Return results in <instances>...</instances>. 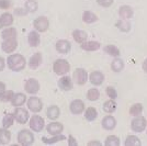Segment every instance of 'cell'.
Masks as SVG:
<instances>
[{
  "label": "cell",
  "instance_id": "cell-24",
  "mask_svg": "<svg viewBox=\"0 0 147 146\" xmlns=\"http://www.w3.org/2000/svg\"><path fill=\"white\" fill-rule=\"evenodd\" d=\"M61 114V110L57 105H51L46 110V116L51 120H56Z\"/></svg>",
  "mask_w": 147,
  "mask_h": 146
},
{
  "label": "cell",
  "instance_id": "cell-17",
  "mask_svg": "<svg viewBox=\"0 0 147 146\" xmlns=\"http://www.w3.org/2000/svg\"><path fill=\"white\" fill-rule=\"evenodd\" d=\"M58 87L63 91H69L73 88V79L69 76H64L58 80Z\"/></svg>",
  "mask_w": 147,
  "mask_h": 146
},
{
  "label": "cell",
  "instance_id": "cell-47",
  "mask_svg": "<svg viewBox=\"0 0 147 146\" xmlns=\"http://www.w3.org/2000/svg\"><path fill=\"white\" fill-rule=\"evenodd\" d=\"M5 66H6V61L2 57H0V72H2L5 69Z\"/></svg>",
  "mask_w": 147,
  "mask_h": 146
},
{
  "label": "cell",
  "instance_id": "cell-46",
  "mask_svg": "<svg viewBox=\"0 0 147 146\" xmlns=\"http://www.w3.org/2000/svg\"><path fill=\"white\" fill-rule=\"evenodd\" d=\"M68 145L69 146H77L78 145L77 141H76V139L74 137L73 135H69V136H68Z\"/></svg>",
  "mask_w": 147,
  "mask_h": 146
},
{
  "label": "cell",
  "instance_id": "cell-13",
  "mask_svg": "<svg viewBox=\"0 0 147 146\" xmlns=\"http://www.w3.org/2000/svg\"><path fill=\"white\" fill-rule=\"evenodd\" d=\"M56 51L61 54H68L71 49V45L67 40H58L55 44Z\"/></svg>",
  "mask_w": 147,
  "mask_h": 146
},
{
  "label": "cell",
  "instance_id": "cell-42",
  "mask_svg": "<svg viewBox=\"0 0 147 146\" xmlns=\"http://www.w3.org/2000/svg\"><path fill=\"white\" fill-rule=\"evenodd\" d=\"M105 92H107V95L109 96L110 99H117V92L115 90V88H113V87H108L107 89H105Z\"/></svg>",
  "mask_w": 147,
  "mask_h": 146
},
{
  "label": "cell",
  "instance_id": "cell-40",
  "mask_svg": "<svg viewBox=\"0 0 147 146\" xmlns=\"http://www.w3.org/2000/svg\"><path fill=\"white\" fill-rule=\"evenodd\" d=\"M142 111H143V105L141 103H135L131 107L129 114L133 116H138L140 114H142Z\"/></svg>",
  "mask_w": 147,
  "mask_h": 146
},
{
  "label": "cell",
  "instance_id": "cell-32",
  "mask_svg": "<svg viewBox=\"0 0 147 146\" xmlns=\"http://www.w3.org/2000/svg\"><path fill=\"white\" fill-rule=\"evenodd\" d=\"M111 68H112L113 72L120 73V72H122L123 68H124V63H123V61L121 58H115V59H113L112 63H111Z\"/></svg>",
  "mask_w": 147,
  "mask_h": 146
},
{
  "label": "cell",
  "instance_id": "cell-8",
  "mask_svg": "<svg viewBox=\"0 0 147 146\" xmlns=\"http://www.w3.org/2000/svg\"><path fill=\"white\" fill-rule=\"evenodd\" d=\"M33 26L37 32H41V33L45 32V31H47L49 26V19L46 17H38L33 21Z\"/></svg>",
  "mask_w": 147,
  "mask_h": 146
},
{
  "label": "cell",
  "instance_id": "cell-34",
  "mask_svg": "<svg viewBox=\"0 0 147 146\" xmlns=\"http://www.w3.org/2000/svg\"><path fill=\"white\" fill-rule=\"evenodd\" d=\"M125 145L126 146H141L142 143L140 139L134 135H129L125 140Z\"/></svg>",
  "mask_w": 147,
  "mask_h": 146
},
{
  "label": "cell",
  "instance_id": "cell-29",
  "mask_svg": "<svg viewBox=\"0 0 147 146\" xmlns=\"http://www.w3.org/2000/svg\"><path fill=\"white\" fill-rule=\"evenodd\" d=\"M82 20H84V22H86L88 24H91V23H94L96 21H98V17L96 13L91 12V11H85L82 14Z\"/></svg>",
  "mask_w": 147,
  "mask_h": 146
},
{
  "label": "cell",
  "instance_id": "cell-30",
  "mask_svg": "<svg viewBox=\"0 0 147 146\" xmlns=\"http://www.w3.org/2000/svg\"><path fill=\"white\" fill-rule=\"evenodd\" d=\"M16 121V119H14V116H13V113H8L6 116H3V119H2V128H11L13 125V123Z\"/></svg>",
  "mask_w": 147,
  "mask_h": 146
},
{
  "label": "cell",
  "instance_id": "cell-44",
  "mask_svg": "<svg viewBox=\"0 0 147 146\" xmlns=\"http://www.w3.org/2000/svg\"><path fill=\"white\" fill-rule=\"evenodd\" d=\"M98 5H100L101 7H104V8H108L110 7L112 3H113V0H97Z\"/></svg>",
  "mask_w": 147,
  "mask_h": 146
},
{
  "label": "cell",
  "instance_id": "cell-41",
  "mask_svg": "<svg viewBox=\"0 0 147 146\" xmlns=\"http://www.w3.org/2000/svg\"><path fill=\"white\" fill-rule=\"evenodd\" d=\"M117 28L119 30L122 31V32H127L131 29V24H129L126 20L122 19V20H120V21L117 22Z\"/></svg>",
  "mask_w": 147,
  "mask_h": 146
},
{
  "label": "cell",
  "instance_id": "cell-9",
  "mask_svg": "<svg viewBox=\"0 0 147 146\" xmlns=\"http://www.w3.org/2000/svg\"><path fill=\"white\" fill-rule=\"evenodd\" d=\"M25 91L30 95H35L40 90V82L35 78H30L25 81L24 84Z\"/></svg>",
  "mask_w": 147,
  "mask_h": 146
},
{
  "label": "cell",
  "instance_id": "cell-16",
  "mask_svg": "<svg viewBox=\"0 0 147 146\" xmlns=\"http://www.w3.org/2000/svg\"><path fill=\"white\" fill-rule=\"evenodd\" d=\"M89 81L94 86L102 85L104 81V75L101 73V72H98V70L92 72V73L89 75Z\"/></svg>",
  "mask_w": 147,
  "mask_h": 146
},
{
  "label": "cell",
  "instance_id": "cell-12",
  "mask_svg": "<svg viewBox=\"0 0 147 146\" xmlns=\"http://www.w3.org/2000/svg\"><path fill=\"white\" fill-rule=\"evenodd\" d=\"M69 109L73 114H81L85 111V103H84V101H81L79 99H76V100L71 101Z\"/></svg>",
  "mask_w": 147,
  "mask_h": 146
},
{
  "label": "cell",
  "instance_id": "cell-27",
  "mask_svg": "<svg viewBox=\"0 0 147 146\" xmlns=\"http://www.w3.org/2000/svg\"><path fill=\"white\" fill-rule=\"evenodd\" d=\"M17 30L14 28H7L2 31L1 33V37L2 40H10V39H17Z\"/></svg>",
  "mask_w": 147,
  "mask_h": 146
},
{
  "label": "cell",
  "instance_id": "cell-14",
  "mask_svg": "<svg viewBox=\"0 0 147 146\" xmlns=\"http://www.w3.org/2000/svg\"><path fill=\"white\" fill-rule=\"evenodd\" d=\"M42 62H43L42 54L38 53V52L34 53L30 57V59H29V67H30L31 69H36V68H38V67L41 66Z\"/></svg>",
  "mask_w": 147,
  "mask_h": 146
},
{
  "label": "cell",
  "instance_id": "cell-3",
  "mask_svg": "<svg viewBox=\"0 0 147 146\" xmlns=\"http://www.w3.org/2000/svg\"><path fill=\"white\" fill-rule=\"evenodd\" d=\"M53 70L56 75L64 76L70 70V65L66 59H56L53 64Z\"/></svg>",
  "mask_w": 147,
  "mask_h": 146
},
{
  "label": "cell",
  "instance_id": "cell-6",
  "mask_svg": "<svg viewBox=\"0 0 147 146\" xmlns=\"http://www.w3.org/2000/svg\"><path fill=\"white\" fill-rule=\"evenodd\" d=\"M26 104H28V109L34 113H38L43 109V102L37 97H30L26 100Z\"/></svg>",
  "mask_w": 147,
  "mask_h": 146
},
{
  "label": "cell",
  "instance_id": "cell-19",
  "mask_svg": "<svg viewBox=\"0 0 147 146\" xmlns=\"http://www.w3.org/2000/svg\"><path fill=\"white\" fill-rule=\"evenodd\" d=\"M101 46V44L97 41H86V42L81 43L80 44V47L87 51V52H93V51H98Z\"/></svg>",
  "mask_w": 147,
  "mask_h": 146
},
{
  "label": "cell",
  "instance_id": "cell-4",
  "mask_svg": "<svg viewBox=\"0 0 147 146\" xmlns=\"http://www.w3.org/2000/svg\"><path fill=\"white\" fill-rule=\"evenodd\" d=\"M13 116H14V119L16 121L20 123V124H25L29 121V111L22 107H17L14 112H13Z\"/></svg>",
  "mask_w": 147,
  "mask_h": 146
},
{
  "label": "cell",
  "instance_id": "cell-37",
  "mask_svg": "<svg viewBox=\"0 0 147 146\" xmlns=\"http://www.w3.org/2000/svg\"><path fill=\"white\" fill-rule=\"evenodd\" d=\"M99 97H100V92L96 88H91L87 92V99L90 100V101H96L99 99Z\"/></svg>",
  "mask_w": 147,
  "mask_h": 146
},
{
  "label": "cell",
  "instance_id": "cell-1",
  "mask_svg": "<svg viewBox=\"0 0 147 146\" xmlns=\"http://www.w3.org/2000/svg\"><path fill=\"white\" fill-rule=\"evenodd\" d=\"M7 64L8 67L13 72H21L25 68L26 61L24 56H22L21 54H11L7 58Z\"/></svg>",
  "mask_w": 147,
  "mask_h": 146
},
{
  "label": "cell",
  "instance_id": "cell-38",
  "mask_svg": "<svg viewBox=\"0 0 147 146\" xmlns=\"http://www.w3.org/2000/svg\"><path fill=\"white\" fill-rule=\"evenodd\" d=\"M13 96H14V92L12 90H5L0 95V101H2V102H9L10 101L11 102Z\"/></svg>",
  "mask_w": 147,
  "mask_h": 146
},
{
  "label": "cell",
  "instance_id": "cell-35",
  "mask_svg": "<svg viewBox=\"0 0 147 146\" xmlns=\"http://www.w3.org/2000/svg\"><path fill=\"white\" fill-rule=\"evenodd\" d=\"M104 52L107 53V54L111 55V56H114V57H117V56H120V49H117L115 45H107V46H104Z\"/></svg>",
  "mask_w": 147,
  "mask_h": 146
},
{
  "label": "cell",
  "instance_id": "cell-45",
  "mask_svg": "<svg viewBox=\"0 0 147 146\" xmlns=\"http://www.w3.org/2000/svg\"><path fill=\"white\" fill-rule=\"evenodd\" d=\"M14 13H16L17 16H21V17H23V16H26V14H28V11H26L25 9L17 8V9H14Z\"/></svg>",
  "mask_w": 147,
  "mask_h": 146
},
{
  "label": "cell",
  "instance_id": "cell-10",
  "mask_svg": "<svg viewBox=\"0 0 147 146\" xmlns=\"http://www.w3.org/2000/svg\"><path fill=\"white\" fill-rule=\"evenodd\" d=\"M18 47V42H17V39H10V40H3V42L1 44V49L7 53V54H10L13 53Z\"/></svg>",
  "mask_w": 147,
  "mask_h": 146
},
{
  "label": "cell",
  "instance_id": "cell-11",
  "mask_svg": "<svg viewBox=\"0 0 147 146\" xmlns=\"http://www.w3.org/2000/svg\"><path fill=\"white\" fill-rule=\"evenodd\" d=\"M146 119L143 116H137L132 121V130L135 132H143L146 128Z\"/></svg>",
  "mask_w": 147,
  "mask_h": 146
},
{
  "label": "cell",
  "instance_id": "cell-50",
  "mask_svg": "<svg viewBox=\"0 0 147 146\" xmlns=\"http://www.w3.org/2000/svg\"><path fill=\"white\" fill-rule=\"evenodd\" d=\"M143 69L147 73V58L144 61V63H143Z\"/></svg>",
  "mask_w": 147,
  "mask_h": 146
},
{
  "label": "cell",
  "instance_id": "cell-25",
  "mask_svg": "<svg viewBox=\"0 0 147 146\" xmlns=\"http://www.w3.org/2000/svg\"><path fill=\"white\" fill-rule=\"evenodd\" d=\"M119 14L120 17L124 20H127L133 17V9L129 6H122L119 10Z\"/></svg>",
  "mask_w": 147,
  "mask_h": 146
},
{
  "label": "cell",
  "instance_id": "cell-18",
  "mask_svg": "<svg viewBox=\"0 0 147 146\" xmlns=\"http://www.w3.org/2000/svg\"><path fill=\"white\" fill-rule=\"evenodd\" d=\"M101 124H102V128H103L104 130L112 131L113 128L117 126V121H115V119L112 116H107L102 119Z\"/></svg>",
  "mask_w": 147,
  "mask_h": 146
},
{
  "label": "cell",
  "instance_id": "cell-49",
  "mask_svg": "<svg viewBox=\"0 0 147 146\" xmlns=\"http://www.w3.org/2000/svg\"><path fill=\"white\" fill-rule=\"evenodd\" d=\"M91 145L101 146V143H100V142H97V141H92V142H89V143H88V146H91Z\"/></svg>",
  "mask_w": 147,
  "mask_h": 146
},
{
  "label": "cell",
  "instance_id": "cell-36",
  "mask_svg": "<svg viewBox=\"0 0 147 146\" xmlns=\"http://www.w3.org/2000/svg\"><path fill=\"white\" fill-rule=\"evenodd\" d=\"M105 146H119L120 145V139L115 135H110L107 137V140L104 142Z\"/></svg>",
  "mask_w": 147,
  "mask_h": 146
},
{
  "label": "cell",
  "instance_id": "cell-23",
  "mask_svg": "<svg viewBox=\"0 0 147 146\" xmlns=\"http://www.w3.org/2000/svg\"><path fill=\"white\" fill-rule=\"evenodd\" d=\"M66 140V136L65 135H63V134H57V135H52V137H45L43 136L42 137V142H43L44 144H46V145H52V144H55L57 142H61V141H64Z\"/></svg>",
  "mask_w": 147,
  "mask_h": 146
},
{
  "label": "cell",
  "instance_id": "cell-48",
  "mask_svg": "<svg viewBox=\"0 0 147 146\" xmlns=\"http://www.w3.org/2000/svg\"><path fill=\"white\" fill-rule=\"evenodd\" d=\"M5 90H6V84L2 82V81H0V95L5 91Z\"/></svg>",
  "mask_w": 147,
  "mask_h": 146
},
{
  "label": "cell",
  "instance_id": "cell-51",
  "mask_svg": "<svg viewBox=\"0 0 147 146\" xmlns=\"http://www.w3.org/2000/svg\"><path fill=\"white\" fill-rule=\"evenodd\" d=\"M2 29V23H1V21H0V30Z\"/></svg>",
  "mask_w": 147,
  "mask_h": 146
},
{
  "label": "cell",
  "instance_id": "cell-28",
  "mask_svg": "<svg viewBox=\"0 0 147 146\" xmlns=\"http://www.w3.org/2000/svg\"><path fill=\"white\" fill-rule=\"evenodd\" d=\"M0 21L2 23V26H10V25H12L14 18L11 13L5 12L0 16Z\"/></svg>",
  "mask_w": 147,
  "mask_h": 146
},
{
  "label": "cell",
  "instance_id": "cell-31",
  "mask_svg": "<svg viewBox=\"0 0 147 146\" xmlns=\"http://www.w3.org/2000/svg\"><path fill=\"white\" fill-rule=\"evenodd\" d=\"M97 116H98V111L96 110V108H93V107H90V108H88L85 111V118H86L87 121L89 122L94 121L97 119Z\"/></svg>",
  "mask_w": 147,
  "mask_h": 146
},
{
  "label": "cell",
  "instance_id": "cell-2",
  "mask_svg": "<svg viewBox=\"0 0 147 146\" xmlns=\"http://www.w3.org/2000/svg\"><path fill=\"white\" fill-rule=\"evenodd\" d=\"M19 144L23 146H30L34 143V135L30 130H21L17 135Z\"/></svg>",
  "mask_w": 147,
  "mask_h": 146
},
{
  "label": "cell",
  "instance_id": "cell-26",
  "mask_svg": "<svg viewBox=\"0 0 147 146\" xmlns=\"http://www.w3.org/2000/svg\"><path fill=\"white\" fill-rule=\"evenodd\" d=\"M73 37H74V40H75L76 42L79 43V44H81V43L86 42L88 35H87V33L85 32V31L75 30L73 32Z\"/></svg>",
  "mask_w": 147,
  "mask_h": 146
},
{
  "label": "cell",
  "instance_id": "cell-21",
  "mask_svg": "<svg viewBox=\"0 0 147 146\" xmlns=\"http://www.w3.org/2000/svg\"><path fill=\"white\" fill-rule=\"evenodd\" d=\"M26 102V96L22 92H18V93H14L12 100H11V103L13 107H22L23 104Z\"/></svg>",
  "mask_w": 147,
  "mask_h": 146
},
{
  "label": "cell",
  "instance_id": "cell-20",
  "mask_svg": "<svg viewBox=\"0 0 147 146\" xmlns=\"http://www.w3.org/2000/svg\"><path fill=\"white\" fill-rule=\"evenodd\" d=\"M28 42L30 44V46L32 47H36L40 45V42H41V37H40V34L37 31H31L28 35Z\"/></svg>",
  "mask_w": 147,
  "mask_h": 146
},
{
  "label": "cell",
  "instance_id": "cell-33",
  "mask_svg": "<svg viewBox=\"0 0 147 146\" xmlns=\"http://www.w3.org/2000/svg\"><path fill=\"white\" fill-rule=\"evenodd\" d=\"M103 110L104 112H107V113H113L115 110H117V103H115V101L113 100V99H111V100H108V101H105L103 104Z\"/></svg>",
  "mask_w": 147,
  "mask_h": 146
},
{
  "label": "cell",
  "instance_id": "cell-5",
  "mask_svg": "<svg viewBox=\"0 0 147 146\" xmlns=\"http://www.w3.org/2000/svg\"><path fill=\"white\" fill-rule=\"evenodd\" d=\"M29 125H30V128L32 131H34V132H41L44 128L45 122H44V119L42 116H37V114H34V116L30 119Z\"/></svg>",
  "mask_w": 147,
  "mask_h": 146
},
{
  "label": "cell",
  "instance_id": "cell-15",
  "mask_svg": "<svg viewBox=\"0 0 147 146\" xmlns=\"http://www.w3.org/2000/svg\"><path fill=\"white\" fill-rule=\"evenodd\" d=\"M63 130H64V125L61 123H59V122H52V123L47 124V126H46V131L51 135L61 134Z\"/></svg>",
  "mask_w": 147,
  "mask_h": 146
},
{
  "label": "cell",
  "instance_id": "cell-7",
  "mask_svg": "<svg viewBox=\"0 0 147 146\" xmlns=\"http://www.w3.org/2000/svg\"><path fill=\"white\" fill-rule=\"evenodd\" d=\"M73 78H74V81L77 85L82 86L85 85L87 82V80H88V74H87V72L84 68H77L74 72Z\"/></svg>",
  "mask_w": 147,
  "mask_h": 146
},
{
  "label": "cell",
  "instance_id": "cell-22",
  "mask_svg": "<svg viewBox=\"0 0 147 146\" xmlns=\"http://www.w3.org/2000/svg\"><path fill=\"white\" fill-rule=\"evenodd\" d=\"M11 141V132L8 128H0V144L1 145H8Z\"/></svg>",
  "mask_w": 147,
  "mask_h": 146
},
{
  "label": "cell",
  "instance_id": "cell-43",
  "mask_svg": "<svg viewBox=\"0 0 147 146\" xmlns=\"http://www.w3.org/2000/svg\"><path fill=\"white\" fill-rule=\"evenodd\" d=\"M12 7V1L11 0H0V9H10Z\"/></svg>",
  "mask_w": 147,
  "mask_h": 146
},
{
  "label": "cell",
  "instance_id": "cell-39",
  "mask_svg": "<svg viewBox=\"0 0 147 146\" xmlns=\"http://www.w3.org/2000/svg\"><path fill=\"white\" fill-rule=\"evenodd\" d=\"M24 9L29 12H35L37 10V2L35 0H28L24 5Z\"/></svg>",
  "mask_w": 147,
  "mask_h": 146
}]
</instances>
